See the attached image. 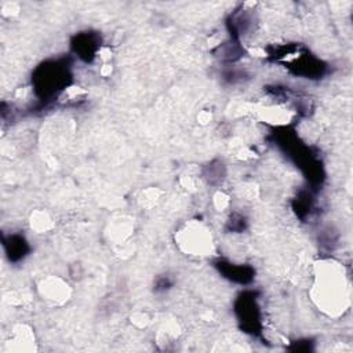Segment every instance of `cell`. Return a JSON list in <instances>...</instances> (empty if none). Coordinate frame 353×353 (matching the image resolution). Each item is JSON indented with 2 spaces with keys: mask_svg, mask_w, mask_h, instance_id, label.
<instances>
[{
  "mask_svg": "<svg viewBox=\"0 0 353 353\" xmlns=\"http://www.w3.org/2000/svg\"><path fill=\"white\" fill-rule=\"evenodd\" d=\"M39 76L34 77L37 90H41L44 95L54 94L57 90H59L63 84H66V74L68 70L62 65L51 63L40 68L37 70Z\"/></svg>",
  "mask_w": 353,
  "mask_h": 353,
  "instance_id": "6da1fadb",
  "label": "cell"
},
{
  "mask_svg": "<svg viewBox=\"0 0 353 353\" xmlns=\"http://www.w3.org/2000/svg\"><path fill=\"white\" fill-rule=\"evenodd\" d=\"M97 44L98 43H97L94 34L84 33V34H79L76 37V43H73V48H74L76 52H79V57L88 61L94 57L95 50H97Z\"/></svg>",
  "mask_w": 353,
  "mask_h": 353,
  "instance_id": "7a4b0ae2",
  "label": "cell"
}]
</instances>
